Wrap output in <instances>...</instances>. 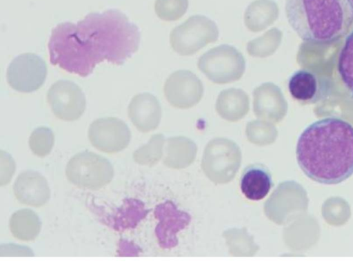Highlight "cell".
<instances>
[{
    "mask_svg": "<svg viewBox=\"0 0 353 267\" xmlns=\"http://www.w3.org/2000/svg\"><path fill=\"white\" fill-rule=\"evenodd\" d=\"M140 40L139 28L120 10L90 12L77 23L63 22L52 29L50 61L86 77L103 61L123 65L138 50Z\"/></svg>",
    "mask_w": 353,
    "mask_h": 267,
    "instance_id": "cell-1",
    "label": "cell"
},
{
    "mask_svg": "<svg viewBox=\"0 0 353 267\" xmlns=\"http://www.w3.org/2000/svg\"><path fill=\"white\" fill-rule=\"evenodd\" d=\"M298 164L312 180L323 184H340L353 175V126L336 117L307 126L296 149Z\"/></svg>",
    "mask_w": 353,
    "mask_h": 267,
    "instance_id": "cell-2",
    "label": "cell"
},
{
    "mask_svg": "<svg viewBox=\"0 0 353 267\" xmlns=\"http://www.w3.org/2000/svg\"><path fill=\"white\" fill-rule=\"evenodd\" d=\"M289 24L304 41L326 43L345 35L353 23L347 0H286Z\"/></svg>",
    "mask_w": 353,
    "mask_h": 267,
    "instance_id": "cell-3",
    "label": "cell"
},
{
    "mask_svg": "<svg viewBox=\"0 0 353 267\" xmlns=\"http://www.w3.org/2000/svg\"><path fill=\"white\" fill-rule=\"evenodd\" d=\"M65 175L68 181L74 186L95 190L112 181L114 168L107 158L95 152L83 151L69 160Z\"/></svg>",
    "mask_w": 353,
    "mask_h": 267,
    "instance_id": "cell-4",
    "label": "cell"
},
{
    "mask_svg": "<svg viewBox=\"0 0 353 267\" xmlns=\"http://www.w3.org/2000/svg\"><path fill=\"white\" fill-rule=\"evenodd\" d=\"M197 66L210 81L224 84L241 78L245 69V61L236 48L224 44L203 54Z\"/></svg>",
    "mask_w": 353,
    "mask_h": 267,
    "instance_id": "cell-5",
    "label": "cell"
},
{
    "mask_svg": "<svg viewBox=\"0 0 353 267\" xmlns=\"http://www.w3.org/2000/svg\"><path fill=\"white\" fill-rule=\"evenodd\" d=\"M219 33L214 21L203 15H193L171 31L170 43L176 53L188 56L216 41Z\"/></svg>",
    "mask_w": 353,
    "mask_h": 267,
    "instance_id": "cell-6",
    "label": "cell"
},
{
    "mask_svg": "<svg viewBox=\"0 0 353 267\" xmlns=\"http://www.w3.org/2000/svg\"><path fill=\"white\" fill-rule=\"evenodd\" d=\"M48 69L46 62L34 53H23L9 64L6 78L10 86L21 92H31L43 84Z\"/></svg>",
    "mask_w": 353,
    "mask_h": 267,
    "instance_id": "cell-7",
    "label": "cell"
},
{
    "mask_svg": "<svg viewBox=\"0 0 353 267\" xmlns=\"http://www.w3.org/2000/svg\"><path fill=\"white\" fill-rule=\"evenodd\" d=\"M47 100L53 114L67 121L78 119L86 107L82 90L68 80H59L54 83L48 90Z\"/></svg>",
    "mask_w": 353,
    "mask_h": 267,
    "instance_id": "cell-8",
    "label": "cell"
},
{
    "mask_svg": "<svg viewBox=\"0 0 353 267\" xmlns=\"http://www.w3.org/2000/svg\"><path fill=\"white\" fill-rule=\"evenodd\" d=\"M89 140L95 148L106 153H116L129 144L131 132L126 123L116 117L94 120L88 129Z\"/></svg>",
    "mask_w": 353,
    "mask_h": 267,
    "instance_id": "cell-9",
    "label": "cell"
},
{
    "mask_svg": "<svg viewBox=\"0 0 353 267\" xmlns=\"http://www.w3.org/2000/svg\"><path fill=\"white\" fill-rule=\"evenodd\" d=\"M163 92L172 106L188 108L196 105L201 99L203 86L199 78L192 72L180 70L168 77Z\"/></svg>",
    "mask_w": 353,
    "mask_h": 267,
    "instance_id": "cell-10",
    "label": "cell"
},
{
    "mask_svg": "<svg viewBox=\"0 0 353 267\" xmlns=\"http://www.w3.org/2000/svg\"><path fill=\"white\" fill-rule=\"evenodd\" d=\"M154 216L159 220L155 234L160 246L163 248L176 246L178 244L176 235L190 224V215L167 201L156 206Z\"/></svg>",
    "mask_w": 353,
    "mask_h": 267,
    "instance_id": "cell-11",
    "label": "cell"
},
{
    "mask_svg": "<svg viewBox=\"0 0 353 267\" xmlns=\"http://www.w3.org/2000/svg\"><path fill=\"white\" fill-rule=\"evenodd\" d=\"M13 192L21 204L32 207H40L50 197V190L46 178L35 170H26L20 173L13 185Z\"/></svg>",
    "mask_w": 353,
    "mask_h": 267,
    "instance_id": "cell-12",
    "label": "cell"
},
{
    "mask_svg": "<svg viewBox=\"0 0 353 267\" xmlns=\"http://www.w3.org/2000/svg\"><path fill=\"white\" fill-rule=\"evenodd\" d=\"M288 90L292 97L301 104H312L323 99L329 88L325 80L314 72L301 69L289 79Z\"/></svg>",
    "mask_w": 353,
    "mask_h": 267,
    "instance_id": "cell-13",
    "label": "cell"
},
{
    "mask_svg": "<svg viewBox=\"0 0 353 267\" xmlns=\"http://www.w3.org/2000/svg\"><path fill=\"white\" fill-rule=\"evenodd\" d=\"M128 112L134 126L140 131L147 132L157 126L161 116V106L155 96L143 92L131 99Z\"/></svg>",
    "mask_w": 353,
    "mask_h": 267,
    "instance_id": "cell-14",
    "label": "cell"
},
{
    "mask_svg": "<svg viewBox=\"0 0 353 267\" xmlns=\"http://www.w3.org/2000/svg\"><path fill=\"white\" fill-rule=\"evenodd\" d=\"M272 186L271 175L263 166H250L241 176V192L250 200L259 201L263 199L268 194Z\"/></svg>",
    "mask_w": 353,
    "mask_h": 267,
    "instance_id": "cell-15",
    "label": "cell"
},
{
    "mask_svg": "<svg viewBox=\"0 0 353 267\" xmlns=\"http://www.w3.org/2000/svg\"><path fill=\"white\" fill-rule=\"evenodd\" d=\"M148 210L144 204L136 199H125L123 204L110 217L107 221L111 228L117 231H123L135 228L145 217Z\"/></svg>",
    "mask_w": 353,
    "mask_h": 267,
    "instance_id": "cell-16",
    "label": "cell"
},
{
    "mask_svg": "<svg viewBox=\"0 0 353 267\" xmlns=\"http://www.w3.org/2000/svg\"><path fill=\"white\" fill-rule=\"evenodd\" d=\"M277 17V8L271 0H256L247 8L244 22L253 32H260L270 26Z\"/></svg>",
    "mask_w": 353,
    "mask_h": 267,
    "instance_id": "cell-17",
    "label": "cell"
},
{
    "mask_svg": "<svg viewBox=\"0 0 353 267\" xmlns=\"http://www.w3.org/2000/svg\"><path fill=\"white\" fill-rule=\"evenodd\" d=\"M12 235L23 241L35 239L40 233L41 223L37 214L30 209H21L14 212L9 221Z\"/></svg>",
    "mask_w": 353,
    "mask_h": 267,
    "instance_id": "cell-18",
    "label": "cell"
},
{
    "mask_svg": "<svg viewBox=\"0 0 353 267\" xmlns=\"http://www.w3.org/2000/svg\"><path fill=\"white\" fill-rule=\"evenodd\" d=\"M216 108L223 117L237 119L248 111L249 97L241 89L232 88L222 90L217 97Z\"/></svg>",
    "mask_w": 353,
    "mask_h": 267,
    "instance_id": "cell-19",
    "label": "cell"
},
{
    "mask_svg": "<svg viewBox=\"0 0 353 267\" xmlns=\"http://www.w3.org/2000/svg\"><path fill=\"white\" fill-rule=\"evenodd\" d=\"M254 110L259 117H271L282 104L279 89L272 83H264L253 91Z\"/></svg>",
    "mask_w": 353,
    "mask_h": 267,
    "instance_id": "cell-20",
    "label": "cell"
},
{
    "mask_svg": "<svg viewBox=\"0 0 353 267\" xmlns=\"http://www.w3.org/2000/svg\"><path fill=\"white\" fill-rule=\"evenodd\" d=\"M338 72L343 85L353 97V30L346 37L340 50Z\"/></svg>",
    "mask_w": 353,
    "mask_h": 267,
    "instance_id": "cell-21",
    "label": "cell"
},
{
    "mask_svg": "<svg viewBox=\"0 0 353 267\" xmlns=\"http://www.w3.org/2000/svg\"><path fill=\"white\" fill-rule=\"evenodd\" d=\"M281 38V32L272 28L262 36L250 41L247 43L248 53L254 57L265 58L273 54Z\"/></svg>",
    "mask_w": 353,
    "mask_h": 267,
    "instance_id": "cell-22",
    "label": "cell"
},
{
    "mask_svg": "<svg viewBox=\"0 0 353 267\" xmlns=\"http://www.w3.org/2000/svg\"><path fill=\"white\" fill-rule=\"evenodd\" d=\"M54 143V134L49 128L46 126H40L34 129L29 138L30 148L38 157L49 155Z\"/></svg>",
    "mask_w": 353,
    "mask_h": 267,
    "instance_id": "cell-23",
    "label": "cell"
},
{
    "mask_svg": "<svg viewBox=\"0 0 353 267\" xmlns=\"http://www.w3.org/2000/svg\"><path fill=\"white\" fill-rule=\"evenodd\" d=\"M188 0H156L154 10L157 15L164 21H176L186 12Z\"/></svg>",
    "mask_w": 353,
    "mask_h": 267,
    "instance_id": "cell-24",
    "label": "cell"
},
{
    "mask_svg": "<svg viewBox=\"0 0 353 267\" xmlns=\"http://www.w3.org/2000/svg\"><path fill=\"white\" fill-rule=\"evenodd\" d=\"M15 170V163L9 153L3 150L0 152V185L8 184Z\"/></svg>",
    "mask_w": 353,
    "mask_h": 267,
    "instance_id": "cell-25",
    "label": "cell"
},
{
    "mask_svg": "<svg viewBox=\"0 0 353 267\" xmlns=\"http://www.w3.org/2000/svg\"><path fill=\"white\" fill-rule=\"evenodd\" d=\"M5 248L6 250H13V251L8 253L6 256H10V255L32 256V255H34L33 252L29 248H27V247L10 244V245H6ZM1 248L5 249V248H3L2 247H1Z\"/></svg>",
    "mask_w": 353,
    "mask_h": 267,
    "instance_id": "cell-26",
    "label": "cell"
},
{
    "mask_svg": "<svg viewBox=\"0 0 353 267\" xmlns=\"http://www.w3.org/2000/svg\"><path fill=\"white\" fill-rule=\"evenodd\" d=\"M348 1V3L350 6V8L352 9V11L353 12V0H347Z\"/></svg>",
    "mask_w": 353,
    "mask_h": 267,
    "instance_id": "cell-27",
    "label": "cell"
}]
</instances>
